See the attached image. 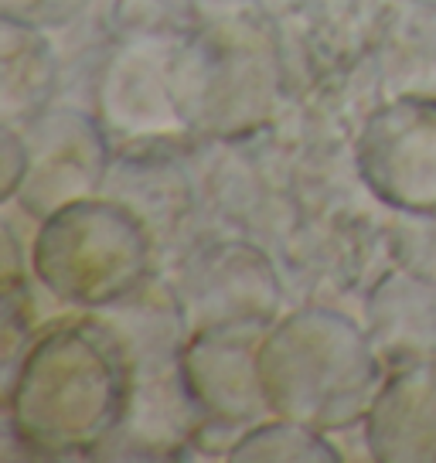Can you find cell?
<instances>
[{
  "label": "cell",
  "mask_w": 436,
  "mask_h": 463,
  "mask_svg": "<svg viewBox=\"0 0 436 463\" xmlns=\"http://www.w3.org/2000/svg\"><path fill=\"white\" fill-rule=\"evenodd\" d=\"M133 368L96 310H59L0 382L4 433L31 460H100L127 420Z\"/></svg>",
  "instance_id": "6da1fadb"
},
{
  "label": "cell",
  "mask_w": 436,
  "mask_h": 463,
  "mask_svg": "<svg viewBox=\"0 0 436 463\" xmlns=\"http://www.w3.org/2000/svg\"><path fill=\"white\" fill-rule=\"evenodd\" d=\"M290 96L277 17L266 4L208 11L171 55L181 127L208 144L249 140L277 127Z\"/></svg>",
  "instance_id": "7a4b0ae2"
},
{
  "label": "cell",
  "mask_w": 436,
  "mask_h": 463,
  "mask_svg": "<svg viewBox=\"0 0 436 463\" xmlns=\"http://www.w3.org/2000/svg\"><path fill=\"white\" fill-rule=\"evenodd\" d=\"M385 375L362 317L327 300L290 304L260 347L270 412L331 436L362 430Z\"/></svg>",
  "instance_id": "3957f363"
},
{
  "label": "cell",
  "mask_w": 436,
  "mask_h": 463,
  "mask_svg": "<svg viewBox=\"0 0 436 463\" xmlns=\"http://www.w3.org/2000/svg\"><path fill=\"white\" fill-rule=\"evenodd\" d=\"M31 276L65 310H106L160 273L144 218L109 194H86L34 222Z\"/></svg>",
  "instance_id": "277c9868"
},
{
  "label": "cell",
  "mask_w": 436,
  "mask_h": 463,
  "mask_svg": "<svg viewBox=\"0 0 436 463\" xmlns=\"http://www.w3.org/2000/svg\"><path fill=\"white\" fill-rule=\"evenodd\" d=\"M273 256L293 304L362 297L382 266H389V212L358 177L318 184L273 242Z\"/></svg>",
  "instance_id": "5b68a950"
},
{
  "label": "cell",
  "mask_w": 436,
  "mask_h": 463,
  "mask_svg": "<svg viewBox=\"0 0 436 463\" xmlns=\"http://www.w3.org/2000/svg\"><path fill=\"white\" fill-rule=\"evenodd\" d=\"M198 171L204 194V232L246 235L270 249L290 225L307 191L341 181L314 171L277 127L232 144L202 140Z\"/></svg>",
  "instance_id": "8992f818"
},
{
  "label": "cell",
  "mask_w": 436,
  "mask_h": 463,
  "mask_svg": "<svg viewBox=\"0 0 436 463\" xmlns=\"http://www.w3.org/2000/svg\"><path fill=\"white\" fill-rule=\"evenodd\" d=\"M266 331L270 324L232 320L188 334L177 358V375L194 412L202 416L194 457L225 460L249 426L273 416L260 378V347Z\"/></svg>",
  "instance_id": "52a82bcc"
},
{
  "label": "cell",
  "mask_w": 436,
  "mask_h": 463,
  "mask_svg": "<svg viewBox=\"0 0 436 463\" xmlns=\"http://www.w3.org/2000/svg\"><path fill=\"white\" fill-rule=\"evenodd\" d=\"M185 310L188 331L208 324H277L290 307V289L273 249L246 235H208L164 266Z\"/></svg>",
  "instance_id": "ba28073f"
},
{
  "label": "cell",
  "mask_w": 436,
  "mask_h": 463,
  "mask_svg": "<svg viewBox=\"0 0 436 463\" xmlns=\"http://www.w3.org/2000/svg\"><path fill=\"white\" fill-rule=\"evenodd\" d=\"M198 154L202 140L191 133L113 146L102 194L117 198L144 218L157 242L160 269L185 249L208 239Z\"/></svg>",
  "instance_id": "9c48e42d"
},
{
  "label": "cell",
  "mask_w": 436,
  "mask_h": 463,
  "mask_svg": "<svg viewBox=\"0 0 436 463\" xmlns=\"http://www.w3.org/2000/svg\"><path fill=\"white\" fill-rule=\"evenodd\" d=\"M351 167L385 212H436V99L385 96L355 137Z\"/></svg>",
  "instance_id": "30bf717a"
},
{
  "label": "cell",
  "mask_w": 436,
  "mask_h": 463,
  "mask_svg": "<svg viewBox=\"0 0 436 463\" xmlns=\"http://www.w3.org/2000/svg\"><path fill=\"white\" fill-rule=\"evenodd\" d=\"M21 130L28 140V174L11 204L28 222H42L75 198L100 194L113 164V140L92 109L55 102Z\"/></svg>",
  "instance_id": "8fae6325"
},
{
  "label": "cell",
  "mask_w": 436,
  "mask_h": 463,
  "mask_svg": "<svg viewBox=\"0 0 436 463\" xmlns=\"http://www.w3.org/2000/svg\"><path fill=\"white\" fill-rule=\"evenodd\" d=\"M175 42L106 38L92 69V113L113 146L188 133L171 99Z\"/></svg>",
  "instance_id": "7c38bea8"
},
{
  "label": "cell",
  "mask_w": 436,
  "mask_h": 463,
  "mask_svg": "<svg viewBox=\"0 0 436 463\" xmlns=\"http://www.w3.org/2000/svg\"><path fill=\"white\" fill-rule=\"evenodd\" d=\"M385 4L372 0H287L277 4V31L293 89L372 55Z\"/></svg>",
  "instance_id": "4fadbf2b"
},
{
  "label": "cell",
  "mask_w": 436,
  "mask_h": 463,
  "mask_svg": "<svg viewBox=\"0 0 436 463\" xmlns=\"http://www.w3.org/2000/svg\"><path fill=\"white\" fill-rule=\"evenodd\" d=\"M375 463H436V358L393 368L362 422Z\"/></svg>",
  "instance_id": "5bb4252c"
},
{
  "label": "cell",
  "mask_w": 436,
  "mask_h": 463,
  "mask_svg": "<svg viewBox=\"0 0 436 463\" xmlns=\"http://www.w3.org/2000/svg\"><path fill=\"white\" fill-rule=\"evenodd\" d=\"M358 317L385 372L436 358V279L430 276L399 262L382 266V273L365 287Z\"/></svg>",
  "instance_id": "9a60e30c"
},
{
  "label": "cell",
  "mask_w": 436,
  "mask_h": 463,
  "mask_svg": "<svg viewBox=\"0 0 436 463\" xmlns=\"http://www.w3.org/2000/svg\"><path fill=\"white\" fill-rule=\"evenodd\" d=\"M96 314L117 331V337L127 347L133 382L177 372V358L191 331L164 269L133 297L106 310H96Z\"/></svg>",
  "instance_id": "2e32d148"
},
{
  "label": "cell",
  "mask_w": 436,
  "mask_h": 463,
  "mask_svg": "<svg viewBox=\"0 0 436 463\" xmlns=\"http://www.w3.org/2000/svg\"><path fill=\"white\" fill-rule=\"evenodd\" d=\"M372 58L385 96L436 99V0L433 4L385 0Z\"/></svg>",
  "instance_id": "e0dca14e"
},
{
  "label": "cell",
  "mask_w": 436,
  "mask_h": 463,
  "mask_svg": "<svg viewBox=\"0 0 436 463\" xmlns=\"http://www.w3.org/2000/svg\"><path fill=\"white\" fill-rule=\"evenodd\" d=\"M62 89V58L48 31L0 17V123L28 127L52 109Z\"/></svg>",
  "instance_id": "ac0fdd59"
},
{
  "label": "cell",
  "mask_w": 436,
  "mask_h": 463,
  "mask_svg": "<svg viewBox=\"0 0 436 463\" xmlns=\"http://www.w3.org/2000/svg\"><path fill=\"white\" fill-rule=\"evenodd\" d=\"M229 463H341L345 453L337 449L331 433L314 430L307 422L266 416L249 426L229 449Z\"/></svg>",
  "instance_id": "d6986e66"
},
{
  "label": "cell",
  "mask_w": 436,
  "mask_h": 463,
  "mask_svg": "<svg viewBox=\"0 0 436 463\" xmlns=\"http://www.w3.org/2000/svg\"><path fill=\"white\" fill-rule=\"evenodd\" d=\"M198 0H113L106 11V38L185 42L202 24Z\"/></svg>",
  "instance_id": "ffe728a7"
},
{
  "label": "cell",
  "mask_w": 436,
  "mask_h": 463,
  "mask_svg": "<svg viewBox=\"0 0 436 463\" xmlns=\"http://www.w3.org/2000/svg\"><path fill=\"white\" fill-rule=\"evenodd\" d=\"M389 262L436 279V212H389Z\"/></svg>",
  "instance_id": "44dd1931"
},
{
  "label": "cell",
  "mask_w": 436,
  "mask_h": 463,
  "mask_svg": "<svg viewBox=\"0 0 436 463\" xmlns=\"http://www.w3.org/2000/svg\"><path fill=\"white\" fill-rule=\"evenodd\" d=\"M92 0H0V17L38 31H65L82 21Z\"/></svg>",
  "instance_id": "7402d4cb"
},
{
  "label": "cell",
  "mask_w": 436,
  "mask_h": 463,
  "mask_svg": "<svg viewBox=\"0 0 436 463\" xmlns=\"http://www.w3.org/2000/svg\"><path fill=\"white\" fill-rule=\"evenodd\" d=\"M28 174V140L21 127L0 123V202L11 204Z\"/></svg>",
  "instance_id": "603a6c76"
},
{
  "label": "cell",
  "mask_w": 436,
  "mask_h": 463,
  "mask_svg": "<svg viewBox=\"0 0 436 463\" xmlns=\"http://www.w3.org/2000/svg\"><path fill=\"white\" fill-rule=\"evenodd\" d=\"M389 4H433V0H389Z\"/></svg>",
  "instance_id": "cb8c5ba5"
},
{
  "label": "cell",
  "mask_w": 436,
  "mask_h": 463,
  "mask_svg": "<svg viewBox=\"0 0 436 463\" xmlns=\"http://www.w3.org/2000/svg\"><path fill=\"white\" fill-rule=\"evenodd\" d=\"M273 4H287V0H273Z\"/></svg>",
  "instance_id": "d4e9b609"
}]
</instances>
